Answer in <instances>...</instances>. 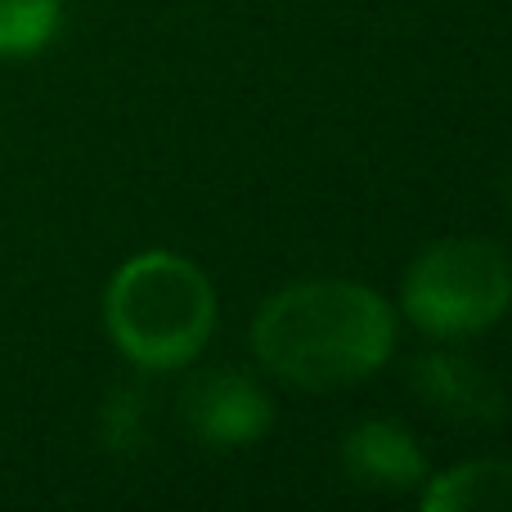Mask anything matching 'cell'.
I'll use <instances>...</instances> for the list:
<instances>
[{"label": "cell", "instance_id": "obj_6", "mask_svg": "<svg viewBox=\"0 0 512 512\" xmlns=\"http://www.w3.org/2000/svg\"><path fill=\"white\" fill-rule=\"evenodd\" d=\"M414 387L423 391L427 405L459 423H499L508 409L499 382L463 355H423L414 364Z\"/></svg>", "mask_w": 512, "mask_h": 512}, {"label": "cell", "instance_id": "obj_8", "mask_svg": "<svg viewBox=\"0 0 512 512\" xmlns=\"http://www.w3.org/2000/svg\"><path fill=\"white\" fill-rule=\"evenodd\" d=\"M59 0H0V59L41 54L59 32Z\"/></svg>", "mask_w": 512, "mask_h": 512}, {"label": "cell", "instance_id": "obj_5", "mask_svg": "<svg viewBox=\"0 0 512 512\" xmlns=\"http://www.w3.org/2000/svg\"><path fill=\"white\" fill-rule=\"evenodd\" d=\"M342 463L369 490H414L427 481L423 450L391 418H369V423L351 427L342 441Z\"/></svg>", "mask_w": 512, "mask_h": 512}, {"label": "cell", "instance_id": "obj_1", "mask_svg": "<svg viewBox=\"0 0 512 512\" xmlns=\"http://www.w3.org/2000/svg\"><path fill=\"white\" fill-rule=\"evenodd\" d=\"M252 351L274 378L337 391L373 378L396 351V315L351 279H306L274 292L252 319Z\"/></svg>", "mask_w": 512, "mask_h": 512}, {"label": "cell", "instance_id": "obj_7", "mask_svg": "<svg viewBox=\"0 0 512 512\" xmlns=\"http://www.w3.org/2000/svg\"><path fill=\"white\" fill-rule=\"evenodd\" d=\"M418 504L427 512H512V463L472 459L445 468L423 486Z\"/></svg>", "mask_w": 512, "mask_h": 512}, {"label": "cell", "instance_id": "obj_9", "mask_svg": "<svg viewBox=\"0 0 512 512\" xmlns=\"http://www.w3.org/2000/svg\"><path fill=\"white\" fill-rule=\"evenodd\" d=\"M508 203H512V176H508Z\"/></svg>", "mask_w": 512, "mask_h": 512}, {"label": "cell", "instance_id": "obj_2", "mask_svg": "<svg viewBox=\"0 0 512 512\" xmlns=\"http://www.w3.org/2000/svg\"><path fill=\"white\" fill-rule=\"evenodd\" d=\"M104 324L113 346L140 369H180L216 328V292L180 252H140L108 279Z\"/></svg>", "mask_w": 512, "mask_h": 512}, {"label": "cell", "instance_id": "obj_4", "mask_svg": "<svg viewBox=\"0 0 512 512\" xmlns=\"http://www.w3.org/2000/svg\"><path fill=\"white\" fill-rule=\"evenodd\" d=\"M185 423L212 450H243L261 441L274 423L265 391L243 373H212L185 396Z\"/></svg>", "mask_w": 512, "mask_h": 512}, {"label": "cell", "instance_id": "obj_3", "mask_svg": "<svg viewBox=\"0 0 512 512\" xmlns=\"http://www.w3.org/2000/svg\"><path fill=\"white\" fill-rule=\"evenodd\" d=\"M409 324L427 337H472L508 315L512 261L490 239H441L418 252L400 283Z\"/></svg>", "mask_w": 512, "mask_h": 512}]
</instances>
